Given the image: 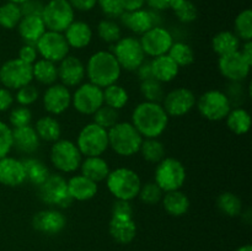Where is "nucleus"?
I'll return each mask as SVG.
<instances>
[{
  "instance_id": "1",
  "label": "nucleus",
  "mask_w": 252,
  "mask_h": 251,
  "mask_svg": "<svg viewBox=\"0 0 252 251\" xmlns=\"http://www.w3.org/2000/svg\"><path fill=\"white\" fill-rule=\"evenodd\" d=\"M132 123L143 138H159L169 125V116L161 103L143 101L132 112Z\"/></svg>"
},
{
  "instance_id": "2",
  "label": "nucleus",
  "mask_w": 252,
  "mask_h": 251,
  "mask_svg": "<svg viewBox=\"0 0 252 251\" xmlns=\"http://www.w3.org/2000/svg\"><path fill=\"white\" fill-rule=\"evenodd\" d=\"M85 73L89 83L105 89L117 83L122 69L112 52L98 51L89 58L85 66Z\"/></svg>"
},
{
  "instance_id": "3",
  "label": "nucleus",
  "mask_w": 252,
  "mask_h": 251,
  "mask_svg": "<svg viewBox=\"0 0 252 251\" xmlns=\"http://www.w3.org/2000/svg\"><path fill=\"white\" fill-rule=\"evenodd\" d=\"M108 132V148L120 157H133L139 153L144 138L130 122H117Z\"/></svg>"
},
{
  "instance_id": "4",
  "label": "nucleus",
  "mask_w": 252,
  "mask_h": 251,
  "mask_svg": "<svg viewBox=\"0 0 252 251\" xmlns=\"http://www.w3.org/2000/svg\"><path fill=\"white\" fill-rule=\"evenodd\" d=\"M106 186L116 199L132 201L137 198L142 187L140 177L134 170L128 167H117L110 171L106 177Z\"/></svg>"
},
{
  "instance_id": "5",
  "label": "nucleus",
  "mask_w": 252,
  "mask_h": 251,
  "mask_svg": "<svg viewBox=\"0 0 252 251\" xmlns=\"http://www.w3.org/2000/svg\"><path fill=\"white\" fill-rule=\"evenodd\" d=\"M49 159L52 165L62 174H73L80 169L83 155L74 142L69 139H58L52 143Z\"/></svg>"
},
{
  "instance_id": "6",
  "label": "nucleus",
  "mask_w": 252,
  "mask_h": 251,
  "mask_svg": "<svg viewBox=\"0 0 252 251\" xmlns=\"http://www.w3.org/2000/svg\"><path fill=\"white\" fill-rule=\"evenodd\" d=\"M186 176V169L180 160L165 157L161 161L158 162L154 182L164 192L176 191L184 186Z\"/></svg>"
},
{
  "instance_id": "7",
  "label": "nucleus",
  "mask_w": 252,
  "mask_h": 251,
  "mask_svg": "<svg viewBox=\"0 0 252 251\" xmlns=\"http://www.w3.org/2000/svg\"><path fill=\"white\" fill-rule=\"evenodd\" d=\"M76 147L83 157H101L108 149V132L96 123H88L76 138Z\"/></svg>"
},
{
  "instance_id": "8",
  "label": "nucleus",
  "mask_w": 252,
  "mask_h": 251,
  "mask_svg": "<svg viewBox=\"0 0 252 251\" xmlns=\"http://www.w3.org/2000/svg\"><path fill=\"white\" fill-rule=\"evenodd\" d=\"M38 196L42 202L57 208H69L73 198L68 192L66 180L61 174H51L46 181L38 186Z\"/></svg>"
},
{
  "instance_id": "9",
  "label": "nucleus",
  "mask_w": 252,
  "mask_h": 251,
  "mask_svg": "<svg viewBox=\"0 0 252 251\" xmlns=\"http://www.w3.org/2000/svg\"><path fill=\"white\" fill-rule=\"evenodd\" d=\"M73 6L68 0H49L42 11V20L48 31L62 32L63 33L69 25L74 21Z\"/></svg>"
},
{
  "instance_id": "10",
  "label": "nucleus",
  "mask_w": 252,
  "mask_h": 251,
  "mask_svg": "<svg viewBox=\"0 0 252 251\" xmlns=\"http://www.w3.org/2000/svg\"><path fill=\"white\" fill-rule=\"evenodd\" d=\"M198 112L202 117L208 121H221L225 120L228 113L233 108L228 95L220 90H208L199 96L196 101Z\"/></svg>"
},
{
  "instance_id": "11",
  "label": "nucleus",
  "mask_w": 252,
  "mask_h": 251,
  "mask_svg": "<svg viewBox=\"0 0 252 251\" xmlns=\"http://www.w3.org/2000/svg\"><path fill=\"white\" fill-rule=\"evenodd\" d=\"M112 53L117 59L121 69L128 71H135L145 61V53L139 38L132 36L121 37L115 46H112Z\"/></svg>"
},
{
  "instance_id": "12",
  "label": "nucleus",
  "mask_w": 252,
  "mask_h": 251,
  "mask_svg": "<svg viewBox=\"0 0 252 251\" xmlns=\"http://www.w3.org/2000/svg\"><path fill=\"white\" fill-rule=\"evenodd\" d=\"M32 80V64L25 63L21 59H9L0 66V83L9 90H17L31 84Z\"/></svg>"
},
{
  "instance_id": "13",
  "label": "nucleus",
  "mask_w": 252,
  "mask_h": 251,
  "mask_svg": "<svg viewBox=\"0 0 252 251\" xmlns=\"http://www.w3.org/2000/svg\"><path fill=\"white\" fill-rule=\"evenodd\" d=\"M103 105V89L91 83H83L71 94V106L79 113L93 116Z\"/></svg>"
},
{
  "instance_id": "14",
  "label": "nucleus",
  "mask_w": 252,
  "mask_h": 251,
  "mask_svg": "<svg viewBox=\"0 0 252 251\" xmlns=\"http://www.w3.org/2000/svg\"><path fill=\"white\" fill-rule=\"evenodd\" d=\"M34 46L42 59H47L53 63H59L63 61L66 56H69V49H70L64 33L48 31V30L39 37Z\"/></svg>"
},
{
  "instance_id": "15",
  "label": "nucleus",
  "mask_w": 252,
  "mask_h": 251,
  "mask_svg": "<svg viewBox=\"0 0 252 251\" xmlns=\"http://www.w3.org/2000/svg\"><path fill=\"white\" fill-rule=\"evenodd\" d=\"M139 42L145 56L155 58L162 54H167L170 47L174 43V37L165 27L154 26L140 36Z\"/></svg>"
},
{
  "instance_id": "16",
  "label": "nucleus",
  "mask_w": 252,
  "mask_h": 251,
  "mask_svg": "<svg viewBox=\"0 0 252 251\" xmlns=\"http://www.w3.org/2000/svg\"><path fill=\"white\" fill-rule=\"evenodd\" d=\"M196 96L187 88H177L165 94L162 107L169 117H182L196 106Z\"/></svg>"
},
{
  "instance_id": "17",
  "label": "nucleus",
  "mask_w": 252,
  "mask_h": 251,
  "mask_svg": "<svg viewBox=\"0 0 252 251\" xmlns=\"http://www.w3.org/2000/svg\"><path fill=\"white\" fill-rule=\"evenodd\" d=\"M252 64L240 52V49L234 53L219 57L218 68L221 75L231 83H240L249 76Z\"/></svg>"
},
{
  "instance_id": "18",
  "label": "nucleus",
  "mask_w": 252,
  "mask_h": 251,
  "mask_svg": "<svg viewBox=\"0 0 252 251\" xmlns=\"http://www.w3.org/2000/svg\"><path fill=\"white\" fill-rule=\"evenodd\" d=\"M43 107L51 116L65 112L71 106V93L63 84H53L46 89L42 96Z\"/></svg>"
},
{
  "instance_id": "19",
  "label": "nucleus",
  "mask_w": 252,
  "mask_h": 251,
  "mask_svg": "<svg viewBox=\"0 0 252 251\" xmlns=\"http://www.w3.org/2000/svg\"><path fill=\"white\" fill-rule=\"evenodd\" d=\"M66 226V218L59 209H43L32 218V228L44 235H57Z\"/></svg>"
},
{
  "instance_id": "20",
  "label": "nucleus",
  "mask_w": 252,
  "mask_h": 251,
  "mask_svg": "<svg viewBox=\"0 0 252 251\" xmlns=\"http://www.w3.org/2000/svg\"><path fill=\"white\" fill-rule=\"evenodd\" d=\"M85 76V65L78 57L66 56L63 61L59 62L58 79L66 88L79 86L83 84Z\"/></svg>"
},
{
  "instance_id": "21",
  "label": "nucleus",
  "mask_w": 252,
  "mask_h": 251,
  "mask_svg": "<svg viewBox=\"0 0 252 251\" xmlns=\"http://www.w3.org/2000/svg\"><path fill=\"white\" fill-rule=\"evenodd\" d=\"M157 12L149 11V10H145L142 7V9L134 10V11H125L121 15L120 19L128 30L134 32L135 34L142 36L143 33L149 31L152 27L159 26L157 24Z\"/></svg>"
},
{
  "instance_id": "22",
  "label": "nucleus",
  "mask_w": 252,
  "mask_h": 251,
  "mask_svg": "<svg viewBox=\"0 0 252 251\" xmlns=\"http://www.w3.org/2000/svg\"><path fill=\"white\" fill-rule=\"evenodd\" d=\"M25 181L26 172L21 160L9 155L0 160V184L7 187H17Z\"/></svg>"
},
{
  "instance_id": "23",
  "label": "nucleus",
  "mask_w": 252,
  "mask_h": 251,
  "mask_svg": "<svg viewBox=\"0 0 252 251\" xmlns=\"http://www.w3.org/2000/svg\"><path fill=\"white\" fill-rule=\"evenodd\" d=\"M108 230L116 243L127 245L132 243L137 236V224L133 217L112 216Z\"/></svg>"
},
{
  "instance_id": "24",
  "label": "nucleus",
  "mask_w": 252,
  "mask_h": 251,
  "mask_svg": "<svg viewBox=\"0 0 252 251\" xmlns=\"http://www.w3.org/2000/svg\"><path fill=\"white\" fill-rule=\"evenodd\" d=\"M41 147V139L37 135L33 126L12 128V148H16L22 154H33Z\"/></svg>"
},
{
  "instance_id": "25",
  "label": "nucleus",
  "mask_w": 252,
  "mask_h": 251,
  "mask_svg": "<svg viewBox=\"0 0 252 251\" xmlns=\"http://www.w3.org/2000/svg\"><path fill=\"white\" fill-rule=\"evenodd\" d=\"M66 185H68V192L73 201H89L94 198L98 191L97 184L81 174L74 175L70 179L66 180Z\"/></svg>"
},
{
  "instance_id": "26",
  "label": "nucleus",
  "mask_w": 252,
  "mask_h": 251,
  "mask_svg": "<svg viewBox=\"0 0 252 251\" xmlns=\"http://www.w3.org/2000/svg\"><path fill=\"white\" fill-rule=\"evenodd\" d=\"M64 37L69 47L75 49H83L88 47L93 41V29L84 21L74 20L68 29L64 31Z\"/></svg>"
},
{
  "instance_id": "27",
  "label": "nucleus",
  "mask_w": 252,
  "mask_h": 251,
  "mask_svg": "<svg viewBox=\"0 0 252 251\" xmlns=\"http://www.w3.org/2000/svg\"><path fill=\"white\" fill-rule=\"evenodd\" d=\"M17 31L25 43L36 44V42L47 31V29L41 16L27 15V16H22V19L20 20L17 25Z\"/></svg>"
},
{
  "instance_id": "28",
  "label": "nucleus",
  "mask_w": 252,
  "mask_h": 251,
  "mask_svg": "<svg viewBox=\"0 0 252 251\" xmlns=\"http://www.w3.org/2000/svg\"><path fill=\"white\" fill-rule=\"evenodd\" d=\"M152 62L153 76L160 83H170L179 75L180 66L175 63L169 54L155 57Z\"/></svg>"
},
{
  "instance_id": "29",
  "label": "nucleus",
  "mask_w": 252,
  "mask_h": 251,
  "mask_svg": "<svg viewBox=\"0 0 252 251\" xmlns=\"http://www.w3.org/2000/svg\"><path fill=\"white\" fill-rule=\"evenodd\" d=\"M80 171L81 175L98 184L105 181L111 170L102 157H85L80 164Z\"/></svg>"
},
{
  "instance_id": "30",
  "label": "nucleus",
  "mask_w": 252,
  "mask_h": 251,
  "mask_svg": "<svg viewBox=\"0 0 252 251\" xmlns=\"http://www.w3.org/2000/svg\"><path fill=\"white\" fill-rule=\"evenodd\" d=\"M161 203L166 213L172 217L185 216L189 209V197L180 189L165 192V194H162Z\"/></svg>"
},
{
  "instance_id": "31",
  "label": "nucleus",
  "mask_w": 252,
  "mask_h": 251,
  "mask_svg": "<svg viewBox=\"0 0 252 251\" xmlns=\"http://www.w3.org/2000/svg\"><path fill=\"white\" fill-rule=\"evenodd\" d=\"M34 130H36L39 139L43 140V142L54 143L58 139H61V123L58 122V120L56 117H53L51 115L39 117L36 121V125H34Z\"/></svg>"
},
{
  "instance_id": "32",
  "label": "nucleus",
  "mask_w": 252,
  "mask_h": 251,
  "mask_svg": "<svg viewBox=\"0 0 252 251\" xmlns=\"http://www.w3.org/2000/svg\"><path fill=\"white\" fill-rule=\"evenodd\" d=\"M32 75L33 80L42 85H53L58 80V66L47 59H37L32 64Z\"/></svg>"
},
{
  "instance_id": "33",
  "label": "nucleus",
  "mask_w": 252,
  "mask_h": 251,
  "mask_svg": "<svg viewBox=\"0 0 252 251\" xmlns=\"http://www.w3.org/2000/svg\"><path fill=\"white\" fill-rule=\"evenodd\" d=\"M21 161L24 164L25 172H26V181H30L34 186L38 187L51 175L47 165L37 157H24Z\"/></svg>"
},
{
  "instance_id": "34",
  "label": "nucleus",
  "mask_w": 252,
  "mask_h": 251,
  "mask_svg": "<svg viewBox=\"0 0 252 251\" xmlns=\"http://www.w3.org/2000/svg\"><path fill=\"white\" fill-rule=\"evenodd\" d=\"M212 47L213 51L219 57H221L239 51L241 47V41L234 32L220 31L212 39Z\"/></svg>"
},
{
  "instance_id": "35",
  "label": "nucleus",
  "mask_w": 252,
  "mask_h": 251,
  "mask_svg": "<svg viewBox=\"0 0 252 251\" xmlns=\"http://www.w3.org/2000/svg\"><path fill=\"white\" fill-rule=\"evenodd\" d=\"M226 126L234 134L243 135L250 130L251 116L245 108L235 107L231 108L230 112L225 117Z\"/></svg>"
},
{
  "instance_id": "36",
  "label": "nucleus",
  "mask_w": 252,
  "mask_h": 251,
  "mask_svg": "<svg viewBox=\"0 0 252 251\" xmlns=\"http://www.w3.org/2000/svg\"><path fill=\"white\" fill-rule=\"evenodd\" d=\"M129 100L127 90L117 83L103 89V105L110 106L115 110L120 111L125 107Z\"/></svg>"
},
{
  "instance_id": "37",
  "label": "nucleus",
  "mask_w": 252,
  "mask_h": 251,
  "mask_svg": "<svg viewBox=\"0 0 252 251\" xmlns=\"http://www.w3.org/2000/svg\"><path fill=\"white\" fill-rule=\"evenodd\" d=\"M139 153L148 162L158 164L165 157V147L158 138H144Z\"/></svg>"
},
{
  "instance_id": "38",
  "label": "nucleus",
  "mask_w": 252,
  "mask_h": 251,
  "mask_svg": "<svg viewBox=\"0 0 252 251\" xmlns=\"http://www.w3.org/2000/svg\"><path fill=\"white\" fill-rule=\"evenodd\" d=\"M217 207L225 216L239 217L243 213V202L233 192H223L217 198Z\"/></svg>"
},
{
  "instance_id": "39",
  "label": "nucleus",
  "mask_w": 252,
  "mask_h": 251,
  "mask_svg": "<svg viewBox=\"0 0 252 251\" xmlns=\"http://www.w3.org/2000/svg\"><path fill=\"white\" fill-rule=\"evenodd\" d=\"M21 19L22 12L20 5L7 1L0 6V26L2 29H15V27H17Z\"/></svg>"
},
{
  "instance_id": "40",
  "label": "nucleus",
  "mask_w": 252,
  "mask_h": 251,
  "mask_svg": "<svg viewBox=\"0 0 252 251\" xmlns=\"http://www.w3.org/2000/svg\"><path fill=\"white\" fill-rule=\"evenodd\" d=\"M172 61L181 68V66H189L194 62V53L191 46L185 42H174L167 52Z\"/></svg>"
},
{
  "instance_id": "41",
  "label": "nucleus",
  "mask_w": 252,
  "mask_h": 251,
  "mask_svg": "<svg viewBox=\"0 0 252 251\" xmlns=\"http://www.w3.org/2000/svg\"><path fill=\"white\" fill-rule=\"evenodd\" d=\"M170 9L175 12L179 21L184 22V24L193 22L198 16L196 5L189 0H171Z\"/></svg>"
},
{
  "instance_id": "42",
  "label": "nucleus",
  "mask_w": 252,
  "mask_h": 251,
  "mask_svg": "<svg viewBox=\"0 0 252 251\" xmlns=\"http://www.w3.org/2000/svg\"><path fill=\"white\" fill-rule=\"evenodd\" d=\"M234 26H235V32L234 33L239 37L240 41H252V10H243L236 16Z\"/></svg>"
},
{
  "instance_id": "43",
  "label": "nucleus",
  "mask_w": 252,
  "mask_h": 251,
  "mask_svg": "<svg viewBox=\"0 0 252 251\" xmlns=\"http://www.w3.org/2000/svg\"><path fill=\"white\" fill-rule=\"evenodd\" d=\"M97 34L101 41L106 43H116L122 37V30L116 21L111 19H105L98 22Z\"/></svg>"
},
{
  "instance_id": "44",
  "label": "nucleus",
  "mask_w": 252,
  "mask_h": 251,
  "mask_svg": "<svg viewBox=\"0 0 252 251\" xmlns=\"http://www.w3.org/2000/svg\"><path fill=\"white\" fill-rule=\"evenodd\" d=\"M140 93L144 96L145 101H150V102L161 103L165 96L162 83H160L154 78L140 81Z\"/></svg>"
},
{
  "instance_id": "45",
  "label": "nucleus",
  "mask_w": 252,
  "mask_h": 251,
  "mask_svg": "<svg viewBox=\"0 0 252 251\" xmlns=\"http://www.w3.org/2000/svg\"><path fill=\"white\" fill-rule=\"evenodd\" d=\"M94 123L98 125L100 127L105 128V129H110L117 122H120V113L117 110L110 107V106L102 105L95 113L93 115Z\"/></svg>"
},
{
  "instance_id": "46",
  "label": "nucleus",
  "mask_w": 252,
  "mask_h": 251,
  "mask_svg": "<svg viewBox=\"0 0 252 251\" xmlns=\"http://www.w3.org/2000/svg\"><path fill=\"white\" fill-rule=\"evenodd\" d=\"M162 194H164V191L154 181H150L142 185L138 197L145 204H157L161 201Z\"/></svg>"
},
{
  "instance_id": "47",
  "label": "nucleus",
  "mask_w": 252,
  "mask_h": 251,
  "mask_svg": "<svg viewBox=\"0 0 252 251\" xmlns=\"http://www.w3.org/2000/svg\"><path fill=\"white\" fill-rule=\"evenodd\" d=\"M32 112L27 106H17L11 110L9 115V122L12 128L24 127L31 125Z\"/></svg>"
},
{
  "instance_id": "48",
  "label": "nucleus",
  "mask_w": 252,
  "mask_h": 251,
  "mask_svg": "<svg viewBox=\"0 0 252 251\" xmlns=\"http://www.w3.org/2000/svg\"><path fill=\"white\" fill-rule=\"evenodd\" d=\"M39 97V91L32 84H27V85L22 86V88L17 89L16 95H15V100L20 106H27L36 102Z\"/></svg>"
},
{
  "instance_id": "49",
  "label": "nucleus",
  "mask_w": 252,
  "mask_h": 251,
  "mask_svg": "<svg viewBox=\"0 0 252 251\" xmlns=\"http://www.w3.org/2000/svg\"><path fill=\"white\" fill-rule=\"evenodd\" d=\"M12 149V128L0 121V160L7 157Z\"/></svg>"
},
{
  "instance_id": "50",
  "label": "nucleus",
  "mask_w": 252,
  "mask_h": 251,
  "mask_svg": "<svg viewBox=\"0 0 252 251\" xmlns=\"http://www.w3.org/2000/svg\"><path fill=\"white\" fill-rule=\"evenodd\" d=\"M97 4L100 5L101 11L111 20L121 17L125 12L118 0H97Z\"/></svg>"
},
{
  "instance_id": "51",
  "label": "nucleus",
  "mask_w": 252,
  "mask_h": 251,
  "mask_svg": "<svg viewBox=\"0 0 252 251\" xmlns=\"http://www.w3.org/2000/svg\"><path fill=\"white\" fill-rule=\"evenodd\" d=\"M38 52H37V48L34 44L31 43H25L24 46L20 48L19 51V57L17 58L21 59L22 62L29 64H33L34 62L38 59Z\"/></svg>"
},
{
  "instance_id": "52",
  "label": "nucleus",
  "mask_w": 252,
  "mask_h": 251,
  "mask_svg": "<svg viewBox=\"0 0 252 251\" xmlns=\"http://www.w3.org/2000/svg\"><path fill=\"white\" fill-rule=\"evenodd\" d=\"M20 7H21L22 16H27V15H37V16H41L44 4H42L41 0H27V1L22 2L20 5Z\"/></svg>"
},
{
  "instance_id": "53",
  "label": "nucleus",
  "mask_w": 252,
  "mask_h": 251,
  "mask_svg": "<svg viewBox=\"0 0 252 251\" xmlns=\"http://www.w3.org/2000/svg\"><path fill=\"white\" fill-rule=\"evenodd\" d=\"M112 216L133 217V207L130 201L116 199L112 206Z\"/></svg>"
},
{
  "instance_id": "54",
  "label": "nucleus",
  "mask_w": 252,
  "mask_h": 251,
  "mask_svg": "<svg viewBox=\"0 0 252 251\" xmlns=\"http://www.w3.org/2000/svg\"><path fill=\"white\" fill-rule=\"evenodd\" d=\"M14 95L9 89L4 88V86L0 88V112H5L9 110L14 103Z\"/></svg>"
},
{
  "instance_id": "55",
  "label": "nucleus",
  "mask_w": 252,
  "mask_h": 251,
  "mask_svg": "<svg viewBox=\"0 0 252 251\" xmlns=\"http://www.w3.org/2000/svg\"><path fill=\"white\" fill-rule=\"evenodd\" d=\"M74 10L79 11H90L97 4V0H68Z\"/></svg>"
},
{
  "instance_id": "56",
  "label": "nucleus",
  "mask_w": 252,
  "mask_h": 251,
  "mask_svg": "<svg viewBox=\"0 0 252 251\" xmlns=\"http://www.w3.org/2000/svg\"><path fill=\"white\" fill-rule=\"evenodd\" d=\"M138 73V78L140 79V81L148 80V79H153V70H152V62L150 61H144L138 69L135 70Z\"/></svg>"
},
{
  "instance_id": "57",
  "label": "nucleus",
  "mask_w": 252,
  "mask_h": 251,
  "mask_svg": "<svg viewBox=\"0 0 252 251\" xmlns=\"http://www.w3.org/2000/svg\"><path fill=\"white\" fill-rule=\"evenodd\" d=\"M125 11H134L142 9L145 4V0H118Z\"/></svg>"
},
{
  "instance_id": "58",
  "label": "nucleus",
  "mask_w": 252,
  "mask_h": 251,
  "mask_svg": "<svg viewBox=\"0 0 252 251\" xmlns=\"http://www.w3.org/2000/svg\"><path fill=\"white\" fill-rule=\"evenodd\" d=\"M145 2L154 11H161V10L170 9L171 0H145Z\"/></svg>"
},
{
  "instance_id": "59",
  "label": "nucleus",
  "mask_w": 252,
  "mask_h": 251,
  "mask_svg": "<svg viewBox=\"0 0 252 251\" xmlns=\"http://www.w3.org/2000/svg\"><path fill=\"white\" fill-rule=\"evenodd\" d=\"M240 52L243 56L252 64V41L244 42L243 47H240Z\"/></svg>"
},
{
  "instance_id": "60",
  "label": "nucleus",
  "mask_w": 252,
  "mask_h": 251,
  "mask_svg": "<svg viewBox=\"0 0 252 251\" xmlns=\"http://www.w3.org/2000/svg\"><path fill=\"white\" fill-rule=\"evenodd\" d=\"M235 251H252V246L250 244H246V245H243L240 246V248L236 249Z\"/></svg>"
},
{
  "instance_id": "61",
  "label": "nucleus",
  "mask_w": 252,
  "mask_h": 251,
  "mask_svg": "<svg viewBox=\"0 0 252 251\" xmlns=\"http://www.w3.org/2000/svg\"><path fill=\"white\" fill-rule=\"evenodd\" d=\"M7 1H10V2H14V4H17V5H21L22 2L27 1V0H7Z\"/></svg>"
}]
</instances>
